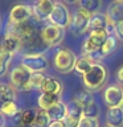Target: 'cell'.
I'll return each mask as SVG.
<instances>
[{
  "label": "cell",
  "mask_w": 123,
  "mask_h": 127,
  "mask_svg": "<svg viewBox=\"0 0 123 127\" xmlns=\"http://www.w3.org/2000/svg\"><path fill=\"white\" fill-rule=\"evenodd\" d=\"M94 61L91 60L90 57H87V56H82V57L77 58V61H75V66H74V70L77 71L78 74L83 75L85 73L90 70V67L94 65Z\"/></svg>",
  "instance_id": "obj_21"
},
{
  "label": "cell",
  "mask_w": 123,
  "mask_h": 127,
  "mask_svg": "<svg viewBox=\"0 0 123 127\" xmlns=\"http://www.w3.org/2000/svg\"><path fill=\"white\" fill-rule=\"evenodd\" d=\"M117 48H118V38L115 37V36L110 34L109 37H107L106 42L103 44L101 52H99V53H101V57L103 58V57H106V56L114 53V52L117 50Z\"/></svg>",
  "instance_id": "obj_22"
},
{
  "label": "cell",
  "mask_w": 123,
  "mask_h": 127,
  "mask_svg": "<svg viewBox=\"0 0 123 127\" xmlns=\"http://www.w3.org/2000/svg\"><path fill=\"white\" fill-rule=\"evenodd\" d=\"M71 17L73 16H71L70 11L67 9L65 4L61 1H56L48 21H49V24H53V25H57L60 28H62V29H65V28L70 27Z\"/></svg>",
  "instance_id": "obj_6"
},
{
  "label": "cell",
  "mask_w": 123,
  "mask_h": 127,
  "mask_svg": "<svg viewBox=\"0 0 123 127\" xmlns=\"http://www.w3.org/2000/svg\"><path fill=\"white\" fill-rule=\"evenodd\" d=\"M91 13L87 12L82 8H78L75 11V13L71 17V24H70V29L73 32L74 36H81L85 34L89 31V24H90Z\"/></svg>",
  "instance_id": "obj_8"
},
{
  "label": "cell",
  "mask_w": 123,
  "mask_h": 127,
  "mask_svg": "<svg viewBox=\"0 0 123 127\" xmlns=\"http://www.w3.org/2000/svg\"><path fill=\"white\" fill-rule=\"evenodd\" d=\"M45 78H46V75L44 73H32V75H31V86H32V89L41 90Z\"/></svg>",
  "instance_id": "obj_29"
},
{
  "label": "cell",
  "mask_w": 123,
  "mask_h": 127,
  "mask_svg": "<svg viewBox=\"0 0 123 127\" xmlns=\"http://www.w3.org/2000/svg\"><path fill=\"white\" fill-rule=\"evenodd\" d=\"M0 127H4V115L0 113Z\"/></svg>",
  "instance_id": "obj_36"
},
{
  "label": "cell",
  "mask_w": 123,
  "mask_h": 127,
  "mask_svg": "<svg viewBox=\"0 0 123 127\" xmlns=\"http://www.w3.org/2000/svg\"><path fill=\"white\" fill-rule=\"evenodd\" d=\"M31 75L32 73L27 69L24 65H17L11 70L9 74V82L16 90L21 91H31L33 90L31 86Z\"/></svg>",
  "instance_id": "obj_4"
},
{
  "label": "cell",
  "mask_w": 123,
  "mask_h": 127,
  "mask_svg": "<svg viewBox=\"0 0 123 127\" xmlns=\"http://www.w3.org/2000/svg\"><path fill=\"white\" fill-rule=\"evenodd\" d=\"M110 36L107 29H97V31H91L90 36L85 40L82 46V53L83 56L90 57L95 64H98L97 61L101 60V49L103 46V44L106 42L107 37Z\"/></svg>",
  "instance_id": "obj_1"
},
{
  "label": "cell",
  "mask_w": 123,
  "mask_h": 127,
  "mask_svg": "<svg viewBox=\"0 0 123 127\" xmlns=\"http://www.w3.org/2000/svg\"><path fill=\"white\" fill-rule=\"evenodd\" d=\"M77 127H99V122L97 118H87L82 117L81 121L78 122Z\"/></svg>",
  "instance_id": "obj_31"
},
{
  "label": "cell",
  "mask_w": 123,
  "mask_h": 127,
  "mask_svg": "<svg viewBox=\"0 0 123 127\" xmlns=\"http://www.w3.org/2000/svg\"><path fill=\"white\" fill-rule=\"evenodd\" d=\"M105 127H111V126H109V125H106V126H105Z\"/></svg>",
  "instance_id": "obj_39"
},
{
  "label": "cell",
  "mask_w": 123,
  "mask_h": 127,
  "mask_svg": "<svg viewBox=\"0 0 123 127\" xmlns=\"http://www.w3.org/2000/svg\"><path fill=\"white\" fill-rule=\"evenodd\" d=\"M103 98H105V103L109 106V109H111V107H119L122 101H123V89H122V86H118V85L109 86L105 90Z\"/></svg>",
  "instance_id": "obj_12"
},
{
  "label": "cell",
  "mask_w": 123,
  "mask_h": 127,
  "mask_svg": "<svg viewBox=\"0 0 123 127\" xmlns=\"http://www.w3.org/2000/svg\"><path fill=\"white\" fill-rule=\"evenodd\" d=\"M119 107H121V109L123 110V101H122V103H121V106H119Z\"/></svg>",
  "instance_id": "obj_38"
},
{
  "label": "cell",
  "mask_w": 123,
  "mask_h": 127,
  "mask_svg": "<svg viewBox=\"0 0 123 127\" xmlns=\"http://www.w3.org/2000/svg\"><path fill=\"white\" fill-rule=\"evenodd\" d=\"M73 99L75 102H78L82 107H86V106H89L90 103L94 102V98H93V95H91V93L89 90H79V91H77Z\"/></svg>",
  "instance_id": "obj_24"
},
{
  "label": "cell",
  "mask_w": 123,
  "mask_h": 127,
  "mask_svg": "<svg viewBox=\"0 0 123 127\" xmlns=\"http://www.w3.org/2000/svg\"><path fill=\"white\" fill-rule=\"evenodd\" d=\"M110 24H109V20L106 17V13H97L91 15V19H90V24H89V31H97V29H107L110 33ZM113 31V28H111Z\"/></svg>",
  "instance_id": "obj_15"
},
{
  "label": "cell",
  "mask_w": 123,
  "mask_h": 127,
  "mask_svg": "<svg viewBox=\"0 0 123 127\" xmlns=\"http://www.w3.org/2000/svg\"><path fill=\"white\" fill-rule=\"evenodd\" d=\"M40 37L46 48L57 46L62 42L63 37H65V29L53 25V24H48L40 31Z\"/></svg>",
  "instance_id": "obj_7"
},
{
  "label": "cell",
  "mask_w": 123,
  "mask_h": 127,
  "mask_svg": "<svg viewBox=\"0 0 123 127\" xmlns=\"http://www.w3.org/2000/svg\"><path fill=\"white\" fill-rule=\"evenodd\" d=\"M36 110H32V109H27V110H23V114H21V125L24 126H33L34 123V119H36Z\"/></svg>",
  "instance_id": "obj_28"
},
{
  "label": "cell",
  "mask_w": 123,
  "mask_h": 127,
  "mask_svg": "<svg viewBox=\"0 0 123 127\" xmlns=\"http://www.w3.org/2000/svg\"><path fill=\"white\" fill-rule=\"evenodd\" d=\"M33 19V7L28 4H16L11 8L9 16H8V23L19 24L28 20Z\"/></svg>",
  "instance_id": "obj_9"
},
{
  "label": "cell",
  "mask_w": 123,
  "mask_h": 127,
  "mask_svg": "<svg viewBox=\"0 0 123 127\" xmlns=\"http://www.w3.org/2000/svg\"><path fill=\"white\" fill-rule=\"evenodd\" d=\"M65 1L66 3H70V4H74V3H77V1L79 3V0H65Z\"/></svg>",
  "instance_id": "obj_37"
},
{
  "label": "cell",
  "mask_w": 123,
  "mask_h": 127,
  "mask_svg": "<svg viewBox=\"0 0 123 127\" xmlns=\"http://www.w3.org/2000/svg\"><path fill=\"white\" fill-rule=\"evenodd\" d=\"M106 17L111 28L115 24L123 23V0H114L113 3H110L106 11Z\"/></svg>",
  "instance_id": "obj_13"
},
{
  "label": "cell",
  "mask_w": 123,
  "mask_h": 127,
  "mask_svg": "<svg viewBox=\"0 0 123 127\" xmlns=\"http://www.w3.org/2000/svg\"><path fill=\"white\" fill-rule=\"evenodd\" d=\"M117 81L119 82V85H123V66H121L117 71Z\"/></svg>",
  "instance_id": "obj_35"
},
{
  "label": "cell",
  "mask_w": 123,
  "mask_h": 127,
  "mask_svg": "<svg viewBox=\"0 0 123 127\" xmlns=\"http://www.w3.org/2000/svg\"><path fill=\"white\" fill-rule=\"evenodd\" d=\"M113 31L115 33V37L118 40L123 41V23H119V24H115L113 27Z\"/></svg>",
  "instance_id": "obj_32"
},
{
  "label": "cell",
  "mask_w": 123,
  "mask_h": 127,
  "mask_svg": "<svg viewBox=\"0 0 123 127\" xmlns=\"http://www.w3.org/2000/svg\"><path fill=\"white\" fill-rule=\"evenodd\" d=\"M50 122L52 121H50V118H49L46 111L38 109L37 113H36V119H34V123L32 127H48Z\"/></svg>",
  "instance_id": "obj_27"
},
{
  "label": "cell",
  "mask_w": 123,
  "mask_h": 127,
  "mask_svg": "<svg viewBox=\"0 0 123 127\" xmlns=\"http://www.w3.org/2000/svg\"><path fill=\"white\" fill-rule=\"evenodd\" d=\"M54 3H56L54 0H40V1H36V4L33 5V19L37 23L48 20L52 11H53Z\"/></svg>",
  "instance_id": "obj_11"
},
{
  "label": "cell",
  "mask_w": 123,
  "mask_h": 127,
  "mask_svg": "<svg viewBox=\"0 0 123 127\" xmlns=\"http://www.w3.org/2000/svg\"><path fill=\"white\" fill-rule=\"evenodd\" d=\"M106 122L111 127L123 126V110L121 107H111L106 113Z\"/></svg>",
  "instance_id": "obj_17"
},
{
  "label": "cell",
  "mask_w": 123,
  "mask_h": 127,
  "mask_svg": "<svg viewBox=\"0 0 123 127\" xmlns=\"http://www.w3.org/2000/svg\"><path fill=\"white\" fill-rule=\"evenodd\" d=\"M48 127H66V125L63 121H52Z\"/></svg>",
  "instance_id": "obj_34"
},
{
  "label": "cell",
  "mask_w": 123,
  "mask_h": 127,
  "mask_svg": "<svg viewBox=\"0 0 123 127\" xmlns=\"http://www.w3.org/2000/svg\"><path fill=\"white\" fill-rule=\"evenodd\" d=\"M48 115H49L50 121H63L66 117V103H63L62 101L57 102L53 107H50L49 110L46 111Z\"/></svg>",
  "instance_id": "obj_18"
},
{
  "label": "cell",
  "mask_w": 123,
  "mask_h": 127,
  "mask_svg": "<svg viewBox=\"0 0 123 127\" xmlns=\"http://www.w3.org/2000/svg\"><path fill=\"white\" fill-rule=\"evenodd\" d=\"M0 49L4 52H8V53L13 56L21 50V42H20V40L16 36H13L9 32H5L3 36L1 44H0Z\"/></svg>",
  "instance_id": "obj_14"
},
{
  "label": "cell",
  "mask_w": 123,
  "mask_h": 127,
  "mask_svg": "<svg viewBox=\"0 0 123 127\" xmlns=\"http://www.w3.org/2000/svg\"><path fill=\"white\" fill-rule=\"evenodd\" d=\"M19 110L20 109H19L16 101H8L5 103H3L1 107H0V113L4 115V118H9V119L13 117Z\"/></svg>",
  "instance_id": "obj_26"
},
{
  "label": "cell",
  "mask_w": 123,
  "mask_h": 127,
  "mask_svg": "<svg viewBox=\"0 0 123 127\" xmlns=\"http://www.w3.org/2000/svg\"><path fill=\"white\" fill-rule=\"evenodd\" d=\"M0 21H1V17H0Z\"/></svg>",
  "instance_id": "obj_40"
},
{
  "label": "cell",
  "mask_w": 123,
  "mask_h": 127,
  "mask_svg": "<svg viewBox=\"0 0 123 127\" xmlns=\"http://www.w3.org/2000/svg\"><path fill=\"white\" fill-rule=\"evenodd\" d=\"M75 61H77V57L73 52L70 49H66V48H61L56 52L53 58V65L58 73L67 74L74 70Z\"/></svg>",
  "instance_id": "obj_3"
},
{
  "label": "cell",
  "mask_w": 123,
  "mask_h": 127,
  "mask_svg": "<svg viewBox=\"0 0 123 127\" xmlns=\"http://www.w3.org/2000/svg\"><path fill=\"white\" fill-rule=\"evenodd\" d=\"M17 91L13 86L7 85V83H0V107H1L3 103H5L8 101H16V97H17Z\"/></svg>",
  "instance_id": "obj_20"
},
{
  "label": "cell",
  "mask_w": 123,
  "mask_h": 127,
  "mask_svg": "<svg viewBox=\"0 0 123 127\" xmlns=\"http://www.w3.org/2000/svg\"><path fill=\"white\" fill-rule=\"evenodd\" d=\"M82 81L86 90L97 91L99 89H102L107 81V69L99 62L94 64L90 67V70L82 75Z\"/></svg>",
  "instance_id": "obj_2"
},
{
  "label": "cell",
  "mask_w": 123,
  "mask_h": 127,
  "mask_svg": "<svg viewBox=\"0 0 123 127\" xmlns=\"http://www.w3.org/2000/svg\"><path fill=\"white\" fill-rule=\"evenodd\" d=\"M99 115V109L98 106L95 105V102L90 103L89 106L83 107V117H87V118H97Z\"/></svg>",
  "instance_id": "obj_30"
},
{
  "label": "cell",
  "mask_w": 123,
  "mask_h": 127,
  "mask_svg": "<svg viewBox=\"0 0 123 127\" xmlns=\"http://www.w3.org/2000/svg\"><path fill=\"white\" fill-rule=\"evenodd\" d=\"M60 95H54V94H45V93H41L40 97L37 99V105L41 110H45L48 111L50 107H53L57 102H60Z\"/></svg>",
  "instance_id": "obj_19"
},
{
  "label": "cell",
  "mask_w": 123,
  "mask_h": 127,
  "mask_svg": "<svg viewBox=\"0 0 123 127\" xmlns=\"http://www.w3.org/2000/svg\"><path fill=\"white\" fill-rule=\"evenodd\" d=\"M66 110L67 113H66L65 119H63L66 127H77L78 122L83 117V107L78 102H75L74 99H71L66 105Z\"/></svg>",
  "instance_id": "obj_10"
},
{
  "label": "cell",
  "mask_w": 123,
  "mask_h": 127,
  "mask_svg": "<svg viewBox=\"0 0 123 127\" xmlns=\"http://www.w3.org/2000/svg\"><path fill=\"white\" fill-rule=\"evenodd\" d=\"M41 93L45 94H54V95H61L62 93V83L60 79L54 77H46L42 83Z\"/></svg>",
  "instance_id": "obj_16"
},
{
  "label": "cell",
  "mask_w": 123,
  "mask_h": 127,
  "mask_svg": "<svg viewBox=\"0 0 123 127\" xmlns=\"http://www.w3.org/2000/svg\"><path fill=\"white\" fill-rule=\"evenodd\" d=\"M21 65L31 73H44L49 66V61L42 53H24L21 56Z\"/></svg>",
  "instance_id": "obj_5"
},
{
  "label": "cell",
  "mask_w": 123,
  "mask_h": 127,
  "mask_svg": "<svg viewBox=\"0 0 123 127\" xmlns=\"http://www.w3.org/2000/svg\"><path fill=\"white\" fill-rule=\"evenodd\" d=\"M21 114H23V110H19L17 113L11 118V122L13 123L16 127H23V125H21Z\"/></svg>",
  "instance_id": "obj_33"
},
{
  "label": "cell",
  "mask_w": 123,
  "mask_h": 127,
  "mask_svg": "<svg viewBox=\"0 0 123 127\" xmlns=\"http://www.w3.org/2000/svg\"><path fill=\"white\" fill-rule=\"evenodd\" d=\"M101 5H102V0H79V8L90 12L91 15L99 12Z\"/></svg>",
  "instance_id": "obj_23"
},
{
  "label": "cell",
  "mask_w": 123,
  "mask_h": 127,
  "mask_svg": "<svg viewBox=\"0 0 123 127\" xmlns=\"http://www.w3.org/2000/svg\"><path fill=\"white\" fill-rule=\"evenodd\" d=\"M13 58V56L8 52H4L0 49V77H4L8 73V69H9V64Z\"/></svg>",
  "instance_id": "obj_25"
},
{
  "label": "cell",
  "mask_w": 123,
  "mask_h": 127,
  "mask_svg": "<svg viewBox=\"0 0 123 127\" xmlns=\"http://www.w3.org/2000/svg\"><path fill=\"white\" fill-rule=\"evenodd\" d=\"M37 1H40V0H37Z\"/></svg>",
  "instance_id": "obj_41"
}]
</instances>
